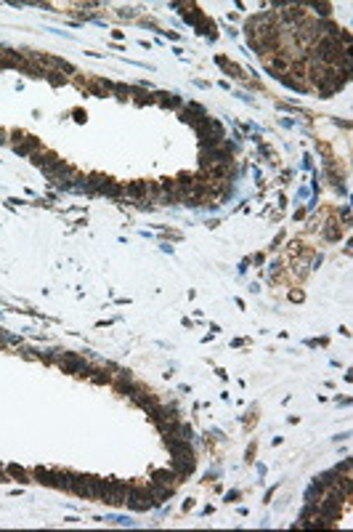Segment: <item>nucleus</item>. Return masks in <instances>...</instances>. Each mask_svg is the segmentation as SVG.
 Here are the masks:
<instances>
[{"instance_id":"nucleus-6","label":"nucleus","mask_w":353,"mask_h":532,"mask_svg":"<svg viewBox=\"0 0 353 532\" xmlns=\"http://www.w3.org/2000/svg\"><path fill=\"white\" fill-rule=\"evenodd\" d=\"M218 64L226 69L228 75H231V78H239V80H244V72H242V67H236V64H231V61H228L226 56H218Z\"/></svg>"},{"instance_id":"nucleus-2","label":"nucleus","mask_w":353,"mask_h":532,"mask_svg":"<svg viewBox=\"0 0 353 532\" xmlns=\"http://www.w3.org/2000/svg\"><path fill=\"white\" fill-rule=\"evenodd\" d=\"M13 152L16 155H21V157H27V155H35V152H40V138H35V136H24L21 138V133H16V138H13Z\"/></svg>"},{"instance_id":"nucleus-9","label":"nucleus","mask_w":353,"mask_h":532,"mask_svg":"<svg viewBox=\"0 0 353 532\" xmlns=\"http://www.w3.org/2000/svg\"><path fill=\"white\" fill-rule=\"evenodd\" d=\"M324 237H327V240H340V229H337V226H327L324 229Z\"/></svg>"},{"instance_id":"nucleus-3","label":"nucleus","mask_w":353,"mask_h":532,"mask_svg":"<svg viewBox=\"0 0 353 532\" xmlns=\"http://www.w3.org/2000/svg\"><path fill=\"white\" fill-rule=\"evenodd\" d=\"M170 468H173V474L178 476V479H183V476H189L197 468V460H194V455H181V458H173Z\"/></svg>"},{"instance_id":"nucleus-5","label":"nucleus","mask_w":353,"mask_h":532,"mask_svg":"<svg viewBox=\"0 0 353 532\" xmlns=\"http://www.w3.org/2000/svg\"><path fill=\"white\" fill-rule=\"evenodd\" d=\"M35 479L40 484H48V487H56V474L48 468H35Z\"/></svg>"},{"instance_id":"nucleus-4","label":"nucleus","mask_w":353,"mask_h":532,"mask_svg":"<svg viewBox=\"0 0 353 532\" xmlns=\"http://www.w3.org/2000/svg\"><path fill=\"white\" fill-rule=\"evenodd\" d=\"M151 482H154V484H165V487H173L175 490V484H178L181 479L173 474V468H157V471H151Z\"/></svg>"},{"instance_id":"nucleus-8","label":"nucleus","mask_w":353,"mask_h":532,"mask_svg":"<svg viewBox=\"0 0 353 532\" xmlns=\"http://www.w3.org/2000/svg\"><path fill=\"white\" fill-rule=\"evenodd\" d=\"M8 474L19 476V482H29V474L24 471V468H19V466H8Z\"/></svg>"},{"instance_id":"nucleus-7","label":"nucleus","mask_w":353,"mask_h":532,"mask_svg":"<svg viewBox=\"0 0 353 532\" xmlns=\"http://www.w3.org/2000/svg\"><path fill=\"white\" fill-rule=\"evenodd\" d=\"M154 102L157 104H162V106H181V96H175V94H154Z\"/></svg>"},{"instance_id":"nucleus-1","label":"nucleus","mask_w":353,"mask_h":532,"mask_svg":"<svg viewBox=\"0 0 353 532\" xmlns=\"http://www.w3.org/2000/svg\"><path fill=\"white\" fill-rule=\"evenodd\" d=\"M165 447L173 452V458H181V455H194V450H191V439H181L175 434H167L165 436Z\"/></svg>"}]
</instances>
